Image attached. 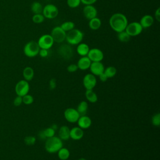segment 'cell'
Listing matches in <instances>:
<instances>
[{
    "label": "cell",
    "instance_id": "1",
    "mask_svg": "<svg viewBox=\"0 0 160 160\" xmlns=\"http://www.w3.org/2000/svg\"><path fill=\"white\" fill-rule=\"evenodd\" d=\"M109 22L111 29L118 33L125 30L128 24V21L124 14L117 12L111 16Z\"/></svg>",
    "mask_w": 160,
    "mask_h": 160
},
{
    "label": "cell",
    "instance_id": "2",
    "mask_svg": "<svg viewBox=\"0 0 160 160\" xmlns=\"http://www.w3.org/2000/svg\"><path fill=\"white\" fill-rule=\"evenodd\" d=\"M62 147H63L62 141L58 136H54L46 140L45 149L50 154L57 152Z\"/></svg>",
    "mask_w": 160,
    "mask_h": 160
},
{
    "label": "cell",
    "instance_id": "3",
    "mask_svg": "<svg viewBox=\"0 0 160 160\" xmlns=\"http://www.w3.org/2000/svg\"><path fill=\"white\" fill-rule=\"evenodd\" d=\"M83 38V32L78 29L74 28L66 32V40L69 45H78L81 42Z\"/></svg>",
    "mask_w": 160,
    "mask_h": 160
},
{
    "label": "cell",
    "instance_id": "4",
    "mask_svg": "<svg viewBox=\"0 0 160 160\" xmlns=\"http://www.w3.org/2000/svg\"><path fill=\"white\" fill-rule=\"evenodd\" d=\"M40 48L38 46L37 42L34 41H31L27 42L23 49L24 54L28 58H34L38 55Z\"/></svg>",
    "mask_w": 160,
    "mask_h": 160
},
{
    "label": "cell",
    "instance_id": "5",
    "mask_svg": "<svg viewBox=\"0 0 160 160\" xmlns=\"http://www.w3.org/2000/svg\"><path fill=\"white\" fill-rule=\"evenodd\" d=\"M30 89V86L28 81L23 79L19 81L15 86V92L17 96H24L28 94Z\"/></svg>",
    "mask_w": 160,
    "mask_h": 160
},
{
    "label": "cell",
    "instance_id": "6",
    "mask_svg": "<svg viewBox=\"0 0 160 160\" xmlns=\"http://www.w3.org/2000/svg\"><path fill=\"white\" fill-rule=\"evenodd\" d=\"M50 35L52 38L54 42L60 43L66 40V32H65L61 28V26H56L52 29Z\"/></svg>",
    "mask_w": 160,
    "mask_h": 160
},
{
    "label": "cell",
    "instance_id": "7",
    "mask_svg": "<svg viewBox=\"0 0 160 160\" xmlns=\"http://www.w3.org/2000/svg\"><path fill=\"white\" fill-rule=\"evenodd\" d=\"M42 13L45 18L54 19L58 16L59 10L55 5L52 4H48L43 8Z\"/></svg>",
    "mask_w": 160,
    "mask_h": 160
},
{
    "label": "cell",
    "instance_id": "8",
    "mask_svg": "<svg viewBox=\"0 0 160 160\" xmlns=\"http://www.w3.org/2000/svg\"><path fill=\"white\" fill-rule=\"evenodd\" d=\"M142 27L139 22H132L128 24L125 31L131 37L139 35L142 31Z\"/></svg>",
    "mask_w": 160,
    "mask_h": 160
},
{
    "label": "cell",
    "instance_id": "9",
    "mask_svg": "<svg viewBox=\"0 0 160 160\" xmlns=\"http://www.w3.org/2000/svg\"><path fill=\"white\" fill-rule=\"evenodd\" d=\"M37 42L40 49H49L53 46L54 41L50 34H46L42 35Z\"/></svg>",
    "mask_w": 160,
    "mask_h": 160
},
{
    "label": "cell",
    "instance_id": "10",
    "mask_svg": "<svg viewBox=\"0 0 160 160\" xmlns=\"http://www.w3.org/2000/svg\"><path fill=\"white\" fill-rule=\"evenodd\" d=\"M64 118L67 121L71 123H75L80 117L77 110L73 108H67L64 112Z\"/></svg>",
    "mask_w": 160,
    "mask_h": 160
},
{
    "label": "cell",
    "instance_id": "11",
    "mask_svg": "<svg viewBox=\"0 0 160 160\" xmlns=\"http://www.w3.org/2000/svg\"><path fill=\"white\" fill-rule=\"evenodd\" d=\"M82 84L86 89H93L97 84L96 76L91 73L86 74L83 78Z\"/></svg>",
    "mask_w": 160,
    "mask_h": 160
},
{
    "label": "cell",
    "instance_id": "12",
    "mask_svg": "<svg viewBox=\"0 0 160 160\" xmlns=\"http://www.w3.org/2000/svg\"><path fill=\"white\" fill-rule=\"evenodd\" d=\"M91 62H101L104 58L102 51L98 48L90 49L87 55Z\"/></svg>",
    "mask_w": 160,
    "mask_h": 160
},
{
    "label": "cell",
    "instance_id": "13",
    "mask_svg": "<svg viewBox=\"0 0 160 160\" xmlns=\"http://www.w3.org/2000/svg\"><path fill=\"white\" fill-rule=\"evenodd\" d=\"M58 54L64 59H69L73 56V49L69 44H62L59 47Z\"/></svg>",
    "mask_w": 160,
    "mask_h": 160
},
{
    "label": "cell",
    "instance_id": "14",
    "mask_svg": "<svg viewBox=\"0 0 160 160\" xmlns=\"http://www.w3.org/2000/svg\"><path fill=\"white\" fill-rule=\"evenodd\" d=\"M104 66L101 62H92L89 67L91 74L95 76H99L101 74L104 72Z\"/></svg>",
    "mask_w": 160,
    "mask_h": 160
},
{
    "label": "cell",
    "instance_id": "15",
    "mask_svg": "<svg viewBox=\"0 0 160 160\" xmlns=\"http://www.w3.org/2000/svg\"><path fill=\"white\" fill-rule=\"evenodd\" d=\"M84 16L90 20L95 17H97L98 11L93 5H86L82 10Z\"/></svg>",
    "mask_w": 160,
    "mask_h": 160
},
{
    "label": "cell",
    "instance_id": "16",
    "mask_svg": "<svg viewBox=\"0 0 160 160\" xmlns=\"http://www.w3.org/2000/svg\"><path fill=\"white\" fill-rule=\"evenodd\" d=\"M76 122L78 123V127H79L82 129H86L90 128V126H91L92 121L89 116L86 115H82L80 116Z\"/></svg>",
    "mask_w": 160,
    "mask_h": 160
},
{
    "label": "cell",
    "instance_id": "17",
    "mask_svg": "<svg viewBox=\"0 0 160 160\" xmlns=\"http://www.w3.org/2000/svg\"><path fill=\"white\" fill-rule=\"evenodd\" d=\"M91 62H92L91 61V60L89 59V58L87 56H81V58H80L78 61L77 66H78V69H79L82 71H84V70H87V69H89Z\"/></svg>",
    "mask_w": 160,
    "mask_h": 160
},
{
    "label": "cell",
    "instance_id": "18",
    "mask_svg": "<svg viewBox=\"0 0 160 160\" xmlns=\"http://www.w3.org/2000/svg\"><path fill=\"white\" fill-rule=\"evenodd\" d=\"M84 136L83 129L78 126L73 127L70 129V138L73 140L78 141L82 138Z\"/></svg>",
    "mask_w": 160,
    "mask_h": 160
},
{
    "label": "cell",
    "instance_id": "19",
    "mask_svg": "<svg viewBox=\"0 0 160 160\" xmlns=\"http://www.w3.org/2000/svg\"><path fill=\"white\" fill-rule=\"evenodd\" d=\"M58 137L62 141H67L70 138V129L67 126H62L60 127L58 132Z\"/></svg>",
    "mask_w": 160,
    "mask_h": 160
},
{
    "label": "cell",
    "instance_id": "20",
    "mask_svg": "<svg viewBox=\"0 0 160 160\" xmlns=\"http://www.w3.org/2000/svg\"><path fill=\"white\" fill-rule=\"evenodd\" d=\"M140 24L142 27V28H148L151 27L154 23V18L152 16L149 14L144 15L140 19L139 21Z\"/></svg>",
    "mask_w": 160,
    "mask_h": 160
},
{
    "label": "cell",
    "instance_id": "21",
    "mask_svg": "<svg viewBox=\"0 0 160 160\" xmlns=\"http://www.w3.org/2000/svg\"><path fill=\"white\" fill-rule=\"evenodd\" d=\"M90 48L89 46L83 42H81L78 44L76 48L77 53L81 56H86L89 52Z\"/></svg>",
    "mask_w": 160,
    "mask_h": 160
},
{
    "label": "cell",
    "instance_id": "22",
    "mask_svg": "<svg viewBox=\"0 0 160 160\" xmlns=\"http://www.w3.org/2000/svg\"><path fill=\"white\" fill-rule=\"evenodd\" d=\"M34 71L31 67L27 66L22 71L23 78L24 80L27 81H31L34 78Z\"/></svg>",
    "mask_w": 160,
    "mask_h": 160
},
{
    "label": "cell",
    "instance_id": "23",
    "mask_svg": "<svg viewBox=\"0 0 160 160\" xmlns=\"http://www.w3.org/2000/svg\"><path fill=\"white\" fill-rule=\"evenodd\" d=\"M86 99L91 103H95L98 101V96L92 89H86L85 92Z\"/></svg>",
    "mask_w": 160,
    "mask_h": 160
},
{
    "label": "cell",
    "instance_id": "24",
    "mask_svg": "<svg viewBox=\"0 0 160 160\" xmlns=\"http://www.w3.org/2000/svg\"><path fill=\"white\" fill-rule=\"evenodd\" d=\"M76 110H77V111L78 112V113L79 114L80 116L86 115L87 112H88V102L85 101H81L78 104Z\"/></svg>",
    "mask_w": 160,
    "mask_h": 160
},
{
    "label": "cell",
    "instance_id": "25",
    "mask_svg": "<svg viewBox=\"0 0 160 160\" xmlns=\"http://www.w3.org/2000/svg\"><path fill=\"white\" fill-rule=\"evenodd\" d=\"M101 26V19L95 17L89 21V27L92 30H98Z\"/></svg>",
    "mask_w": 160,
    "mask_h": 160
},
{
    "label": "cell",
    "instance_id": "26",
    "mask_svg": "<svg viewBox=\"0 0 160 160\" xmlns=\"http://www.w3.org/2000/svg\"><path fill=\"white\" fill-rule=\"evenodd\" d=\"M58 156L61 160H67L70 156V152L68 149L62 147L58 152Z\"/></svg>",
    "mask_w": 160,
    "mask_h": 160
},
{
    "label": "cell",
    "instance_id": "27",
    "mask_svg": "<svg viewBox=\"0 0 160 160\" xmlns=\"http://www.w3.org/2000/svg\"><path fill=\"white\" fill-rule=\"evenodd\" d=\"M42 9L43 8L42 6V4L39 2H33L31 6V11L34 13V14H42Z\"/></svg>",
    "mask_w": 160,
    "mask_h": 160
},
{
    "label": "cell",
    "instance_id": "28",
    "mask_svg": "<svg viewBox=\"0 0 160 160\" xmlns=\"http://www.w3.org/2000/svg\"><path fill=\"white\" fill-rule=\"evenodd\" d=\"M117 72V70L116 68L114 66H108L106 68L104 69V73L106 75V76L108 78H113Z\"/></svg>",
    "mask_w": 160,
    "mask_h": 160
},
{
    "label": "cell",
    "instance_id": "29",
    "mask_svg": "<svg viewBox=\"0 0 160 160\" xmlns=\"http://www.w3.org/2000/svg\"><path fill=\"white\" fill-rule=\"evenodd\" d=\"M60 26L65 32H67L74 28L75 24L72 21H66V22H64L63 23H62Z\"/></svg>",
    "mask_w": 160,
    "mask_h": 160
},
{
    "label": "cell",
    "instance_id": "30",
    "mask_svg": "<svg viewBox=\"0 0 160 160\" xmlns=\"http://www.w3.org/2000/svg\"><path fill=\"white\" fill-rule=\"evenodd\" d=\"M131 36L124 31L118 33V39L122 42H126L130 40Z\"/></svg>",
    "mask_w": 160,
    "mask_h": 160
},
{
    "label": "cell",
    "instance_id": "31",
    "mask_svg": "<svg viewBox=\"0 0 160 160\" xmlns=\"http://www.w3.org/2000/svg\"><path fill=\"white\" fill-rule=\"evenodd\" d=\"M44 19H45V18L44 17L42 14H34L32 18V21L34 23H36V24L42 23L44 21Z\"/></svg>",
    "mask_w": 160,
    "mask_h": 160
},
{
    "label": "cell",
    "instance_id": "32",
    "mask_svg": "<svg viewBox=\"0 0 160 160\" xmlns=\"http://www.w3.org/2000/svg\"><path fill=\"white\" fill-rule=\"evenodd\" d=\"M22 103H24V104H26V105L31 104L34 102V98H33L32 96H31L29 94L24 95V96L22 97Z\"/></svg>",
    "mask_w": 160,
    "mask_h": 160
},
{
    "label": "cell",
    "instance_id": "33",
    "mask_svg": "<svg viewBox=\"0 0 160 160\" xmlns=\"http://www.w3.org/2000/svg\"><path fill=\"white\" fill-rule=\"evenodd\" d=\"M151 122L153 126H159L160 125V114L159 112L154 114L152 118H151Z\"/></svg>",
    "mask_w": 160,
    "mask_h": 160
},
{
    "label": "cell",
    "instance_id": "34",
    "mask_svg": "<svg viewBox=\"0 0 160 160\" xmlns=\"http://www.w3.org/2000/svg\"><path fill=\"white\" fill-rule=\"evenodd\" d=\"M43 132L46 139L49 138H51L55 135V130L53 129L51 127L45 129L44 130H43Z\"/></svg>",
    "mask_w": 160,
    "mask_h": 160
},
{
    "label": "cell",
    "instance_id": "35",
    "mask_svg": "<svg viewBox=\"0 0 160 160\" xmlns=\"http://www.w3.org/2000/svg\"><path fill=\"white\" fill-rule=\"evenodd\" d=\"M81 3V0H67V4L71 8H76Z\"/></svg>",
    "mask_w": 160,
    "mask_h": 160
},
{
    "label": "cell",
    "instance_id": "36",
    "mask_svg": "<svg viewBox=\"0 0 160 160\" xmlns=\"http://www.w3.org/2000/svg\"><path fill=\"white\" fill-rule=\"evenodd\" d=\"M24 143L28 146L33 145L36 142V138L32 136H28L24 138Z\"/></svg>",
    "mask_w": 160,
    "mask_h": 160
},
{
    "label": "cell",
    "instance_id": "37",
    "mask_svg": "<svg viewBox=\"0 0 160 160\" xmlns=\"http://www.w3.org/2000/svg\"><path fill=\"white\" fill-rule=\"evenodd\" d=\"M78 69L77 64H71L67 67V70L69 72H74Z\"/></svg>",
    "mask_w": 160,
    "mask_h": 160
},
{
    "label": "cell",
    "instance_id": "38",
    "mask_svg": "<svg viewBox=\"0 0 160 160\" xmlns=\"http://www.w3.org/2000/svg\"><path fill=\"white\" fill-rule=\"evenodd\" d=\"M22 103V98L21 96H17L13 101V104L15 106H19Z\"/></svg>",
    "mask_w": 160,
    "mask_h": 160
},
{
    "label": "cell",
    "instance_id": "39",
    "mask_svg": "<svg viewBox=\"0 0 160 160\" xmlns=\"http://www.w3.org/2000/svg\"><path fill=\"white\" fill-rule=\"evenodd\" d=\"M41 58H46L49 54L48 49H40L38 54Z\"/></svg>",
    "mask_w": 160,
    "mask_h": 160
},
{
    "label": "cell",
    "instance_id": "40",
    "mask_svg": "<svg viewBox=\"0 0 160 160\" xmlns=\"http://www.w3.org/2000/svg\"><path fill=\"white\" fill-rule=\"evenodd\" d=\"M49 89H54L56 87V81L55 79H51L49 82Z\"/></svg>",
    "mask_w": 160,
    "mask_h": 160
},
{
    "label": "cell",
    "instance_id": "41",
    "mask_svg": "<svg viewBox=\"0 0 160 160\" xmlns=\"http://www.w3.org/2000/svg\"><path fill=\"white\" fill-rule=\"evenodd\" d=\"M97 0H81V2L85 5H92Z\"/></svg>",
    "mask_w": 160,
    "mask_h": 160
},
{
    "label": "cell",
    "instance_id": "42",
    "mask_svg": "<svg viewBox=\"0 0 160 160\" xmlns=\"http://www.w3.org/2000/svg\"><path fill=\"white\" fill-rule=\"evenodd\" d=\"M155 19L156 20H157V21H160V8H158L156 11H155Z\"/></svg>",
    "mask_w": 160,
    "mask_h": 160
},
{
    "label": "cell",
    "instance_id": "43",
    "mask_svg": "<svg viewBox=\"0 0 160 160\" xmlns=\"http://www.w3.org/2000/svg\"><path fill=\"white\" fill-rule=\"evenodd\" d=\"M99 79L101 80V81L102 82H105L108 80V78L106 76V75L103 72L102 74H101L99 76Z\"/></svg>",
    "mask_w": 160,
    "mask_h": 160
},
{
    "label": "cell",
    "instance_id": "44",
    "mask_svg": "<svg viewBox=\"0 0 160 160\" xmlns=\"http://www.w3.org/2000/svg\"><path fill=\"white\" fill-rule=\"evenodd\" d=\"M38 136L39 138V139H42V140H44L45 139H46V138L44 136V132H43V130L42 131H41L39 134H38Z\"/></svg>",
    "mask_w": 160,
    "mask_h": 160
},
{
    "label": "cell",
    "instance_id": "45",
    "mask_svg": "<svg viewBox=\"0 0 160 160\" xmlns=\"http://www.w3.org/2000/svg\"><path fill=\"white\" fill-rule=\"evenodd\" d=\"M51 128H52L53 129H54V130L56 131V130L58 129V127L57 124H52V126H51Z\"/></svg>",
    "mask_w": 160,
    "mask_h": 160
},
{
    "label": "cell",
    "instance_id": "46",
    "mask_svg": "<svg viewBox=\"0 0 160 160\" xmlns=\"http://www.w3.org/2000/svg\"><path fill=\"white\" fill-rule=\"evenodd\" d=\"M78 160H86L85 158H79Z\"/></svg>",
    "mask_w": 160,
    "mask_h": 160
}]
</instances>
